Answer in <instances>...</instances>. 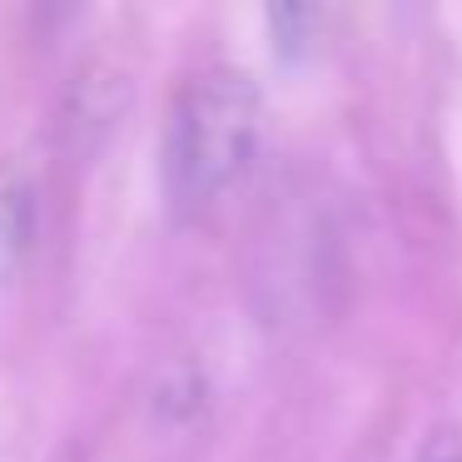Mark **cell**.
Listing matches in <instances>:
<instances>
[{"mask_svg":"<svg viewBox=\"0 0 462 462\" xmlns=\"http://www.w3.org/2000/svg\"><path fill=\"white\" fill-rule=\"evenodd\" d=\"M412 462H462V438L452 428H432Z\"/></svg>","mask_w":462,"mask_h":462,"instance_id":"4","label":"cell"},{"mask_svg":"<svg viewBox=\"0 0 462 462\" xmlns=\"http://www.w3.org/2000/svg\"><path fill=\"white\" fill-rule=\"evenodd\" d=\"M263 21L273 35V55H283V60H299L319 41V11H309V5H273Z\"/></svg>","mask_w":462,"mask_h":462,"instance_id":"3","label":"cell"},{"mask_svg":"<svg viewBox=\"0 0 462 462\" xmlns=\"http://www.w3.org/2000/svg\"><path fill=\"white\" fill-rule=\"evenodd\" d=\"M263 95L239 65H204L180 85L160 140V184L180 219L204 214L259 150Z\"/></svg>","mask_w":462,"mask_h":462,"instance_id":"1","label":"cell"},{"mask_svg":"<svg viewBox=\"0 0 462 462\" xmlns=\"http://www.w3.org/2000/svg\"><path fill=\"white\" fill-rule=\"evenodd\" d=\"M35 239V184L21 164H0V279L31 254Z\"/></svg>","mask_w":462,"mask_h":462,"instance_id":"2","label":"cell"}]
</instances>
